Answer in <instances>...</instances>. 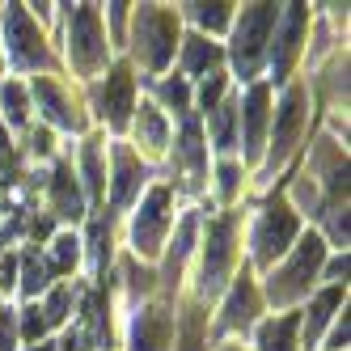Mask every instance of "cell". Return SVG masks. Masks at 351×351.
Here are the masks:
<instances>
[{
	"mask_svg": "<svg viewBox=\"0 0 351 351\" xmlns=\"http://www.w3.org/2000/svg\"><path fill=\"white\" fill-rule=\"evenodd\" d=\"M173 339V317L161 305H148L132 322V351H169Z\"/></svg>",
	"mask_w": 351,
	"mask_h": 351,
	"instance_id": "8fae6325",
	"label": "cell"
},
{
	"mask_svg": "<svg viewBox=\"0 0 351 351\" xmlns=\"http://www.w3.org/2000/svg\"><path fill=\"white\" fill-rule=\"evenodd\" d=\"M5 47H9V60L17 68H38L47 60L43 34H38V26L30 21V13L21 5H9V13H5Z\"/></svg>",
	"mask_w": 351,
	"mask_h": 351,
	"instance_id": "52a82bcc",
	"label": "cell"
},
{
	"mask_svg": "<svg viewBox=\"0 0 351 351\" xmlns=\"http://www.w3.org/2000/svg\"><path fill=\"white\" fill-rule=\"evenodd\" d=\"M132 110H136V81H132V68L119 64L102 85V114H106L110 128H123Z\"/></svg>",
	"mask_w": 351,
	"mask_h": 351,
	"instance_id": "7c38bea8",
	"label": "cell"
},
{
	"mask_svg": "<svg viewBox=\"0 0 351 351\" xmlns=\"http://www.w3.org/2000/svg\"><path fill=\"white\" fill-rule=\"evenodd\" d=\"M0 144H5V136H0Z\"/></svg>",
	"mask_w": 351,
	"mask_h": 351,
	"instance_id": "8d00e7d4",
	"label": "cell"
},
{
	"mask_svg": "<svg viewBox=\"0 0 351 351\" xmlns=\"http://www.w3.org/2000/svg\"><path fill=\"white\" fill-rule=\"evenodd\" d=\"M17 284V254H5L0 258V292H9Z\"/></svg>",
	"mask_w": 351,
	"mask_h": 351,
	"instance_id": "e575fe53",
	"label": "cell"
},
{
	"mask_svg": "<svg viewBox=\"0 0 351 351\" xmlns=\"http://www.w3.org/2000/svg\"><path fill=\"white\" fill-rule=\"evenodd\" d=\"M0 106H5V119L13 123V128H21V123H26V114H30V97H26V89L21 85H5L0 89Z\"/></svg>",
	"mask_w": 351,
	"mask_h": 351,
	"instance_id": "d4e9b609",
	"label": "cell"
},
{
	"mask_svg": "<svg viewBox=\"0 0 351 351\" xmlns=\"http://www.w3.org/2000/svg\"><path fill=\"white\" fill-rule=\"evenodd\" d=\"M140 186H144V165H140V157L132 153L128 144H119V148H114V186H110L114 208H128V204H136Z\"/></svg>",
	"mask_w": 351,
	"mask_h": 351,
	"instance_id": "5bb4252c",
	"label": "cell"
},
{
	"mask_svg": "<svg viewBox=\"0 0 351 351\" xmlns=\"http://www.w3.org/2000/svg\"><path fill=\"white\" fill-rule=\"evenodd\" d=\"M51 204H56V216H81V191H77V173H72L68 165L56 169L51 178Z\"/></svg>",
	"mask_w": 351,
	"mask_h": 351,
	"instance_id": "ffe728a7",
	"label": "cell"
},
{
	"mask_svg": "<svg viewBox=\"0 0 351 351\" xmlns=\"http://www.w3.org/2000/svg\"><path fill=\"white\" fill-rule=\"evenodd\" d=\"M169 204H173L169 186H153V191L144 195L140 212L132 216V250H136L140 258H157V254H161L165 229H169V220H173Z\"/></svg>",
	"mask_w": 351,
	"mask_h": 351,
	"instance_id": "8992f818",
	"label": "cell"
},
{
	"mask_svg": "<svg viewBox=\"0 0 351 351\" xmlns=\"http://www.w3.org/2000/svg\"><path fill=\"white\" fill-rule=\"evenodd\" d=\"M173 43H178V17L161 5H144L136 13V56H140V64L161 72L173 60Z\"/></svg>",
	"mask_w": 351,
	"mask_h": 351,
	"instance_id": "277c9868",
	"label": "cell"
},
{
	"mask_svg": "<svg viewBox=\"0 0 351 351\" xmlns=\"http://www.w3.org/2000/svg\"><path fill=\"white\" fill-rule=\"evenodd\" d=\"M237 102H220L216 110H212V140H216V148L220 153H229V148L237 144Z\"/></svg>",
	"mask_w": 351,
	"mask_h": 351,
	"instance_id": "7402d4cb",
	"label": "cell"
},
{
	"mask_svg": "<svg viewBox=\"0 0 351 351\" xmlns=\"http://www.w3.org/2000/svg\"><path fill=\"white\" fill-rule=\"evenodd\" d=\"M68 60L81 77H97L106 68V30L93 5H77L68 13Z\"/></svg>",
	"mask_w": 351,
	"mask_h": 351,
	"instance_id": "7a4b0ae2",
	"label": "cell"
},
{
	"mask_svg": "<svg viewBox=\"0 0 351 351\" xmlns=\"http://www.w3.org/2000/svg\"><path fill=\"white\" fill-rule=\"evenodd\" d=\"M216 178H220V195L233 199V195H237V178H241V165H237V161H220Z\"/></svg>",
	"mask_w": 351,
	"mask_h": 351,
	"instance_id": "4dcf8cb0",
	"label": "cell"
},
{
	"mask_svg": "<svg viewBox=\"0 0 351 351\" xmlns=\"http://www.w3.org/2000/svg\"><path fill=\"white\" fill-rule=\"evenodd\" d=\"M339 300H343V288L339 284H330L313 305L305 309V317H300V347H313L317 343V335L326 330V322L335 317V309H339Z\"/></svg>",
	"mask_w": 351,
	"mask_h": 351,
	"instance_id": "2e32d148",
	"label": "cell"
},
{
	"mask_svg": "<svg viewBox=\"0 0 351 351\" xmlns=\"http://www.w3.org/2000/svg\"><path fill=\"white\" fill-rule=\"evenodd\" d=\"M136 144L144 148V153H165V144H169V123L157 106H140L136 114Z\"/></svg>",
	"mask_w": 351,
	"mask_h": 351,
	"instance_id": "e0dca14e",
	"label": "cell"
},
{
	"mask_svg": "<svg viewBox=\"0 0 351 351\" xmlns=\"http://www.w3.org/2000/svg\"><path fill=\"white\" fill-rule=\"evenodd\" d=\"M68 309H72V288H68V284L51 288V296H47V305H43V313H47V326L64 322V317H68Z\"/></svg>",
	"mask_w": 351,
	"mask_h": 351,
	"instance_id": "f1b7e54d",
	"label": "cell"
},
{
	"mask_svg": "<svg viewBox=\"0 0 351 351\" xmlns=\"http://www.w3.org/2000/svg\"><path fill=\"white\" fill-rule=\"evenodd\" d=\"M220 97H224V77L212 72V77L204 81V89H199V106H204V114H212L220 106Z\"/></svg>",
	"mask_w": 351,
	"mask_h": 351,
	"instance_id": "f546056e",
	"label": "cell"
},
{
	"mask_svg": "<svg viewBox=\"0 0 351 351\" xmlns=\"http://www.w3.org/2000/svg\"><path fill=\"white\" fill-rule=\"evenodd\" d=\"M186 13H191L204 30H212V34L229 30V21H233V5H186Z\"/></svg>",
	"mask_w": 351,
	"mask_h": 351,
	"instance_id": "603a6c76",
	"label": "cell"
},
{
	"mask_svg": "<svg viewBox=\"0 0 351 351\" xmlns=\"http://www.w3.org/2000/svg\"><path fill=\"white\" fill-rule=\"evenodd\" d=\"M51 326H47V313H43V305H30L26 309V322H21V335L26 339H38V335H47Z\"/></svg>",
	"mask_w": 351,
	"mask_h": 351,
	"instance_id": "1f68e13d",
	"label": "cell"
},
{
	"mask_svg": "<svg viewBox=\"0 0 351 351\" xmlns=\"http://www.w3.org/2000/svg\"><path fill=\"white\" fill-rule=\"evenodd\" d=\"M17 263L26 267V280H21V292H26V296H38V292L47 288V275H51V271H47V263L34 254V250H30V254H21Z\"/></svg>",
	"mask_w": 351,
	"mask_h": 351,
	"instance_id": "484cf974",
	"label": "cell"
},
{
	"mask_svg": "<svg viewBox=\"0 0 351 351\" xmlns=\"http://www.w3.org/2000/svg\"><path fill=\"white\" fill-rule=\"evenodd\" d=\"M233 267V220L224 216L208 229V245H204V267H199V288L216 292L224 284V275Z\"/></svg>",
	"mask_w": 351,
	"mask_h": 351,
	"instance_id": "9c48e42d",
	"label": "cell"
},
{
	"mask_svg": "<svg viewBox=\"0 0 351 351\" xmlns=\"http://www.w3.org/2000/svg\"><path fill=\"white\" fill-rule=\"evenodd\" d=\"M216 60H220V47L216 43H208L204 34H191L186 38V47H182V64H186V72H208V68H216Z\"/></svg>",
	"mask_w": 351,
	"mask_h": 351,
	"instance_id": "44dd1931",
	"label": "cell"
},
{
	"mask_svg": "<svg viewBox=\"0 0 351 351\" xmlns=\"http://www.w3.org/2000/svg\"><path fill=\"white\" fill-rule=\"evenodd\" d=\"M275 30H280V43L271 47V68L284 77V72L292 68V60H296V51H300V34H305V5H288L280 13V21H275Z\"/></svg>",
	"mask_w": 351,
	"mask_h": 351,
	"instance_id": "4fadbf2b",
	"label": "cell"
},
{
	"mask_svg": "<svg viewBox=\"0 0 351 351\" xmlns=\"http://www.w3.org/2000/svg\"><path fill=\"white\" fill-rule=\"evenodd\" d=\"M322 258H326V241L317 233L309 237H300L296 250L288 254V263L280 271H271V280H267V296H271V305H292V300H300L309 292V284L322 275Z\"/></svg>",
	"mask_w": 351,
	"mask_h": 351,
	"instance_id": "6da1fadb",
	"label": "cell"
},
{
	"mask_svg": "<svg viewBox=\"0 0 351 351\" xmlns=\"http://www.w3.org/2000/svg\"><path fill=\"white\" fill-rule=\"evenodd\" d=\"M296 233H300V220L288 208V199H271V204L258 212V224H254V263L275 267V258H284L292 250Z\"/></svg>",
	"mask_w": 351,
	"mask_h": 351,
	"instance_id": "5b68a950",
	"label": "cell"
},
{
	"mask_svg": "<svg viewBox=\"0 0 351 351\" xmlns=\"http://www.w3.org/2000/svg\"><path fill=\"white\" fill-rule=\"evenodd\" d=\"M161 97L173 106V110H186V102H191V89H186V81H165L161 85Z\"/></svg>",
	"mask_w": 351,
	"mask_h": 351,
	"instance_id": "d6a6232c",
	"label": "cell"
},
{
	"mask_svg": "<svg viewBox=\"0 0 351 351\" xmlns=\"http://www.w3.org/2000/svg\"><path fill=\"white\" fill-rule=\"evenodd\" d=\"M13 339H17V317L0 313V351H13Z\"/></svg>",
	"mask_w": 351,
	"mask_h": 351,
	"instance_id": "836d02e7",
	"label": "cell"
},
{
	"mask_svg": "<svg viewBox=\"0 0 351 351\" xmlns=\"http://www.w3.org/2000/svg\"><path fill=\"white\" fill-rule=\"evenodd\" d=\"M191 245H195V216H186L178 224V241H173V250H169V280L178 275V263L191 254Z\"/></svg>",
	"mask_w": 351,
	"mask_h": 351,
	"instance_id": "83f0119b",
	"label": "cell"
},
{
	"mask_svg": "<svg viewBox=\"0 0 351 351\" xmlns=\"http://www.w3.org/2000/svg\"><path fill=\"white\" fill-rule=\"evenodd\" d=\"M275 21H280V9L275 5L241 9V21L233 30V64H237L241 77H254L258 64L267 60V38L275 34Z\"/></svg>",
	"mask_w": 351,
	"mask_h": 351,
	"instance_id": "3957f363",
	"label": "cell"
},
{
	"mask_svg": "<svg viewBox=\"0 0 351 351\" xmlns=\"http://www.w3.org/2000/svg\"><path fill=\"white\" fill-rule=\"evenodd\" d=\"M300 128H305V89H288L284 102H280V114H275V132H271V157L267 165H284L288 153L300 140Z\"/></svg>",
	"mask_w": 351,
	"mask_h": 351,
	"instance_id": "ba28073f",
	"label": "cell"
},
{
	"mask_svg": "<svg viewBox=\"0 0 351 351\" xmlns=\"http://www.w3.org/2000/svg\"><path fill=\"white\" fill-rule=\"evenodd\" d=\"M296 335H300V317L284 313L258 326V351H296Z\"/></svg>",
	"mask_w": 351,
	"mask_h": 351,
	"instance_id": "ac0fdd59",
	"label": "cell"
},
{
	"mask_svg": "<svg viewBox=\"0 0 351 351\" xmlns=\"http://www.w3.org/2000/svg\"><path fill=\"white\" fill-rule=\"evenodd\" d=\"M77 258H81V241L72 237V233H60L56 237V250H51V267H47V271H72V267H77Z\"/></svg>",
	"mask_w": 351,
	"mask_h": 351,
	"instance_id": "4316f807",
	"label": "cell"
},
{
	"mask_svg": "<svg viewBox=\"0 0 351 351\" xmlns=\"http://www.w3.org/2000/svg\"><path fill=\"white\" fill-rule=\"evenodd\" d=\"M224 351H241V347H224Z\"/></svg>",
	"mask_w": 351,
	"mask_h": 351,
	"instance_id": "d590c367",
	"label": "cell"
},
{
	"mask_svg": "<svg viewBox=\"0 0 351 351\" xmlns=\"http://www.w3.org/2000/svg\"><path fill=\"white\" fill-rule=\"evenodd\" d=\"M34 97H38V110L47 123H56V128H81V119H77V106H72V97L64 93V85H56L51 77H38L34 81Z\"/></svg>",
	"mask_w": 351,
	"mask_h": 351,
	"instance_id": "9a60e30c",
	"label": "cell"
},
{
	"mask_svg": "<svg viewBox=\"0 0 351 351\" xmlns=\"http://www.w3.org/2000/svg\"><path fill=\"white\" fill-rule=\"evenodd\" d=\"M267 110H271V89L267 85H254L245 93V102L237 110L241 119V140H245V161H258L263 148H267Z\"/></svg>",
	"mask_w": 351,
	"mask_h": 351,
	"instance_id": "30bf717a",
	"label": "cell"
},
{
	"mask_svg": "<svg viewBox=\"0 0 351 351\" xmlns=\"http://www.w3.org/2000/svg\"><path fill=\"white\" fill-rule=\"evenodd\" d=\"M81 169H85L89 195L97 199V195H102V182H106V169H102V153H97V140H85V148H81Z\"/></svg>",
	"mask_w": 351,
	"mask_h": 351,
	"instance_id": "cb8c5ba5",
	"label": "cell"
},
{
	"mask_svg": "<svg viewBox=\"0 0 351 351\" xmlns=\"http://www.w3.org/2000/svg\"><path fill=\"white\" fill-rule=\"evenodd\" d=\"M254 309H258V292L241 275L237 288H233V296H229V305H224V330H245V326L254 322Z\"/></svg>",
	"mask_w": 351,
	"mask_h": 351,
	"instance_id": "d6986e66",
	"label": "cell"
}]
</instances>
